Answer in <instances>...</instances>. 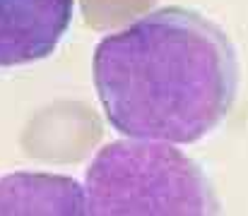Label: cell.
<instances>
[{
  "label": "cell",
  "mask_w": 248,
  "mask_h": 216,
  "mask_svg": "<svg viewBox=\"0 0 248 216\" xmlns=\"http://www.w3.org/2000/svg\"><path fill=\"white\" fill-rule=\"evenodd\" d=\"M0 216H87L84 187L44 171L7 173L0 178Z\"/></svg>",
  "instance_id": "cell-4"
},
{
  "label": "cell",
  "mask_w": 248,
  "mask_h": 216,
  "mask_svg": "<svg viewBox=\"0 0 248 216\" xmlns=\"http://www.w3.org/2000/svg\"><path fill=\"white\" fill-rule=\"evenodd\" d=\"M94 84L108 123L128 140L190 144L232 111L236 51L212 19L162 7L99 41Z\"/></svg>",
  "instance_id": "cell-1"
},
{
  "label": "cell",
  "mask_w": 248,
  "mask_h": 216,
  "mask_svg": "<svg viewBox=\"0 0 248 216\" xmlns=\"http://www.w3.org/2000/svg\"><path fill=\"white\" fill-rule=\"evenodd\" d=\"M87 216H222L205 171L176 144L116 140L84 175Z\"/></svg>",
  "instance_id": "cell-2"
},
{
  "label": "cell",
  "mask_w": 248,
  "mask_h": 216,
  "mask_svg": "<svg viewBox=\"0 0 248 216\" xmlns=\"http://www.w3.org/2000/svg\"><path fill=\"white\" fill-rule=\"evenodd\" d=\"M75 0H0V68L48 58L73 22Z\"/></svg>",
  "instance_id": "cell-3"
}]
</instances>
